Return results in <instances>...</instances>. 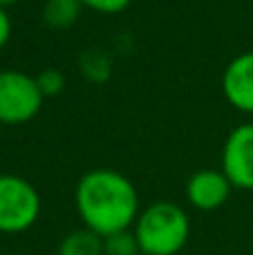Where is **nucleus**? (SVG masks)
Segmentation results:
<instances>
[{"label":"nucleus","mask_w":253,"mask_h":255,"mask_svg":"<svg viewBox=\"0 0 253 255\" xmlns=\"http://www.w3.org/2000/svg\"><path fill=\"white\" fill-rule=\"evenodd\" d=\"M74 204L83 226L101 238L132 229L141 213L134 184L124 172L112 168H94L85 172L76 184Z\"/></svg>","instance_id":"f257e3e1"},{"label":"nucleus","mask_w":253,"mask_h":255,"mask_svg":"<svg viewBox=\"0 0 253 255\" xmlns=\"http://www.w3.org/2000/svg\"><path fill=\"white\" fill-rule=\"evenodd\" d=\"M132 231L141 253L177 255L191 238V220L179 204L152 202L139 213Z\"/></svg>","instance_id":"f03ea898"},{"label":"nucleus","mask_w":253,"mask_h":255,"mask_svg":"<svg viewBox=\"0 0 253 255\" xmlns=\"http://www.w3.org/2000/svg\"><path fill=\"white\" fill-rule=\"evenodd\" d=\"M40 217V195L31 181L0 175V233H25Z\"/></svg>","instance_id":"7ed1b4c3"},{"label":"nucleus","mask_w":253,"mask_h":255,"mask_svg":"<svg viewBox=\"0 0 253 255\" xmlns=\"http://www.w3.org/2000/svg\"><path fill=\"white\" fill-rule=\"evenodd\" d=\"M36 76H29L18 70L0 72V124L2 126H22L29 124L43 108Z\"/></svg>","instance_id":"20e7f679"},{"label":"nucleus","mask_w":253,"mask_h":255,"mask_svg":"<svg viewBox=\"0 0 253 255\" xmlns=\"http://www.w3.org/2000/svg\"><path fill=\"white\" fill-rule=\"evenodd\" d=\"M222 172L233 188L253 190V124H242L229 132L222 148Z\"/></svg>","instance_id":"39448f33"},{"label":"nucleus","mask_w":253,"mask_h":255,"mask_svg":"<svg viewBox=\"0 0 253 255\" xmlns=\"http://www.w3.org/2000/svg\"><path fill=\"white\" fill-rule=\"evenodd\" d=\"M233 186L229 177L222 170H213V168H204L191 175L186 181V199L193 208L197 211H218L227 204L229 195H231Z\"/></svg>","instance_id":"423d86ee"},{"label":"nucleus","mask_w":253,"mask_h":255,"mask_svg":"<svg viewBox=\"0 0 253 255\" xmlns=\"http://www.w3.org/2000/svg\"><path fill=\"white\" fill-rule=\"evenodd\" d=\"M222 92L236 110L253 115V52L238 54L224 67Z\"/></svg>","instance_id":"0eeeda50"},{"label":"nucleus","mask_w":253,"mask_h":255,"mask_svg":"<svg viewBox=\"0 0 253 255\" xmlns=\"http://www.w3.org/2000/svg\"><path fill=\"white\" fill-rule=\"evenodd\" d=\"M58 255H103V238L90 229H76L58 244Z\"/></svg>","instance_id":"6e6552de"},{"label":"nucleus","mask_w":253,"mask_h":255,"mask_svg":"<svg viewBox=\"0 0 253 255\" xmlns=\"http://www.w3.org/2000/svg\"><path fill=\"white\" fill-rule=\"evenodd\" d=\"M81 0H47L43 7V20L52 29H67L81 16Z\"/></svg>","instance_id":"1a4fd4ad"},{"label":"nucleus","mask_w":253,"mask_h":255,"mask_svg":"<svg viewBox=\"0 0 253 255\" xmlns=\"http://www.w3.org/2000/svg\"><path fill=\"white\" fill-rule=\"evenodd\" d=\"M103 255H141V247L132 229L117 231L103 238Z\"/></svg>","instance_id":"9d476101"},{"label":"nucleus","mask_w":253,"mask_h":255,"mask_svg":"<svg viewBox=\"0 0 253 255\" xmlns=\"http://www.w3.org/2000/svg\"><path fill=\"white\" fill-rule=\"evenodd\" d=\"M36 83H38L43 97H58L65 90V74L61 70H56V67H45L36 76Z\"/></svg>","instance_id":"9b49d317"},{"label":"nucleus","mask_w":253,"mask_h":255,"mask_svg":"<svg viewBox=\"0 0 253 255\" xmlns=\"http://www.w3.org/2000/svg\"><path fill=\"white\" fill-rule=\"evenodd\" d=\"M130 2H132V0H81L83 7L92 9V11H97V13H108V16L128 9Z\"/></svg>","instance_id":"f8f14e48"},{"label":"nucleus","mask_w":253,"mask_h":255,"mask_svg":"<svg viewBox=\"0 0 253 255\" xmlns=\"http://www.w3.org/2000/svg\"><path fill=\"white\" fill-rule=\"evenodd\" d=\"M11 38V18H9L7 9L0 7V49L9 43Z\"/></svg>","instance_id":"ddd939ff"},{"label":"nucleus","mask_w":253,"mask_h":255,"mask_svg":"<svg viewBox=\"0 0 253 255\" xmlns=\"http://www.w3.org/2000/svg\"><path fill=\"white\" fill-rule=\"evenodd\" d=\"M16 2H18V0H0V7H4V9H7L9 4H16Z\"/></svg>","instance_id":"4468645a"},{"label":"nucleus","mask_w":253,"mask_h":255,"mask_svg":"<svg viewBox=\"0 0 253 255\" xmlns=\"http://www.w3.org/2000/svg\"><path fill=\"white\" fill-rule=\"evenodd\" d=\"M11 255H22V253H11Z\"/></svg>","instance_id":"2eb2a0df"},{"label":"nucleus","mask_w":253,"mask_h":255,"mask_svg":"<svg viewBox=\"0 0 253 255\" xmlns=\"http://www.w3.org/2000/svg\"><path fill=\"white\" fill-rule=\"evenodd\" d=\"M141 255H146V253H141Z\"/></svg>","instance_id":"dca6fc26"}]
</instances>
